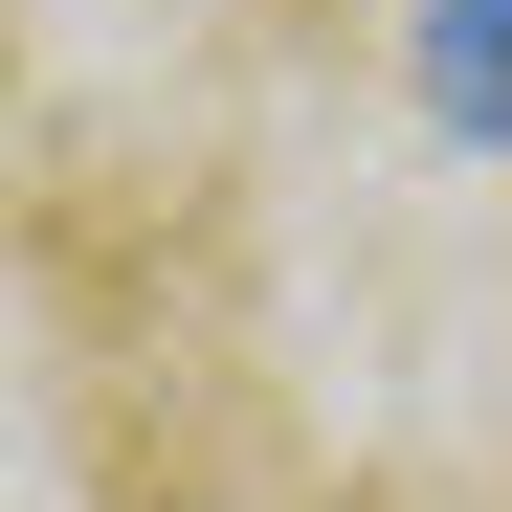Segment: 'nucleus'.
Returning <instances> with one entry per match:
<instances>
[{"label": "nucleus", "mask_w": 512, "mask_h": 512, "mask_svg": "<svg viewBox=\"0 0 512 512\" xmlns=\"http://www.w3.org/2000/svg\"><path fill=\"white\" fill-rule=\"evenodd\" d=\"M423 112H446V134H512V0H423Z\"/></svg>", "instance_id": "obj_1"}]
</instances>
